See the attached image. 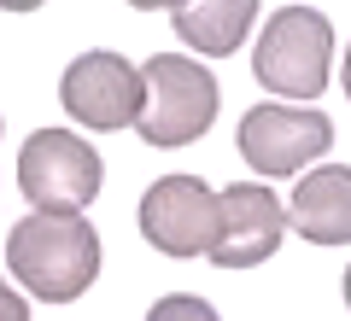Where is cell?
Instances as JSON below:
<instances>
[{
    "instance_id": "ba28073f",
    "label": "cell",
    "mask_w": 351,
    "mask_h": 321,
    "mask_svg": "<svg viewBox=\"0 0 351 321\" xmlns=\"http://www.w3.org/2000/svg\"><path fill=\"white\" fill-rule=\"evenodd\" d=\"M141 234L164 257H199L217 240V193L199 175H158L141 198Z\"/></svg>"
},
{
    "instance_id": "5bb4252c",
    "label": "cell",
    "mask_w": 351,
    "mask_h": 321,
    "mask_svg": "<svg viewBox=\"0 0 351 321\" xmlns=\"http://www.w3.org/2000/svg\"><path fill=\"white\" fill-rule=\"evenodd\" d=\"M346 309H351V269H346Z\"/></svg>"
},
{
    "instance_id": "9c48e42d",
    "label": "cell",
    "mask_w": 351,
    "mask_h": 321,
    "mask_svg": "<svg viewBox=\"0 0 351 321\" xmlns=\"http://www.w3.org/2000/svg\"><path fill=\"white\" fill-rule=\"evenodd\" d=\"M281 210L311 246H351V164H316Z\"/></svg>"
},
{
    "instance_id": "7c38bea8",
    "label": "cell",
    "mask_w": 351,
    "mask_h": 321,
    "mask_svg": "<svg viewBox=\"0 0 351 321\" xmlns=\"http://www.w3.org/2000/svg\"><path fill=\"white\" fill-rule=\"evenodd\" d=\"M0 321H29V304H24V292H12L6 281H0Z\"/></svg>"
},
{
    "instance_id": "5b68a950",
    "label": "cell",
    "mask_w": 351,
    "mask_h": 321,
    "mask_svg": "<svg viewBox=\"0 0 351 321\" xmlns=\"http://www.w3.org/2000/svg\"><path fill=\"white\" fill-rule=\"evenodd\" d=\"M59 105L82 129H135L141 117V64L123 53H82L59 76Z\"/></svg>"
},
{
    "instance_id": "3957f363",
    "label": "cell",
    "mask_w": 351,
    "mask_h": 321,
    "mask_svg": "<svg viewBox=\"0 0 351 321\" xmlns=\"http://www.w3.org/2000/svg\"><path fill=\"white\" fill-rule=\"evenodd\" d=\"M334 59V24L311 6H281L263 18V36L252 47V76L281 99H316L328 88Z\"/></svg>"
},
{
    "instance_id": "8fae6325",
    "label": "cell",
    "mask_w": 351,
    "mask_h": 321,
    "mask_svg": "<svg viewBox=\"0 0 351 321\" xmlns=\"http://www.w3.org/2000/svg\"><path fill=\"white\" fill-rule=\"evenodd\" d=\"M147 321H223L205 298H193V292H170V298H158V304L147 309Z\"/></svg>"
},
{
    "instance_id": "6da1fadb",
    "label": "cell",
    "mask_w": 351,
    "mask_h": 321,
    "mask_svg": "<svg viewBox=\"0 0 351 321\" xmlns=\"http://www.w3.org/2000/svg\"><path fill=\"white\" fill-rule=\"evenodd\" d=\"M6 269L18 274L29 298L41 304H71L100 281V234L88 216H41L29 210L6 234Z\"/></svg>"
},
{
    "instance_id": "7a4b0ae2",
    "label": "cell",
    "mask_w": 351,
    "mask_h": 321,
    "mask_svg": "<svg viewBox=\"0 0 351 321\" xmlns=\"http://www.w3.org/2000/svg\"><path fill=\"white\" fill-rule=\"evenodd\" d=\"M217 76L199 59H182V53H158V59L141 64V117L135 135L147 146H193L205 129L217 123Z\"/></svg>"
},
{
    "instance_id": "52a82bcc",
    "label": "cell",
    "mask_w": 351,
    "mask_h": 321,
    "mask_svg": "<svg viewBox=\"0 0 351 321\" xmlns=\"http://www.w3.org/2000/svg\"><path fill=\"white\" fill-rule=\"evenodd\" d=\"M287 234V210L263 181H234L217 193V240L205 257L217 269H252V263H269L281 251Z\"/></svg>"
},
{
    "instance_id": "8992f818",
    "label": "cell",
    "mask_w": 351,
    "mask_h": 321,
    "mask_svg": "<svg viewBox=\"0 0 351 321\" xmlns=\"http://www.w3.org/2000/svg\"><path fill=\"white\" fill-rule=\"evenodd\" d=\"M334 146V123L304 105H252L240 117V158L258 175H299L311 158Z\"/></svg>"
},
{
    "instance_id": "4fadbf2b",
    "label": "cell",
    "mask_w": 351,
    "mask_h": 321,
    "mask_svg": "<svg viewBox=\"0 0 351 321\" xmlns=\"http://www.w3.org/2000/svg\"><path fill=\"white\" fill-rule=\"evenodd\" d=\"M339 82H346V94H351V47H346V76H339Z\"/></svg>"
},
{
    "instance_id": "277c9868",
    "label": "cell",
    "mask_w": 351,
    "mask_h": 321,
    "mask_svg": "<svg viewBox=\"0 0 351 321\" xmlns=\"http://www.w3.org/2000/svg\"><path fill=\"white\" fill-rule=\"evenodd\" d=\"M18 181H24L29 210H41V216H82L100 198L106 164L71 129H36L24 140V152H18Z\"/></svg>"
},
{
    "instance_id": "30bf717a",
    "label": "cell",
    "mask_w": 351,
    "mask_h": 321,
    "mask_svg": "<svg viewBox=\"0 0 351 321\" xmlns=\"http://www.w3.org/2000/svg\"><path fill=\"white\" fill-rule=\"evenodd\" d=\"M170 18H176V36L193 53L223 59V53H234L246 41L252 18H258V0H182V6H170Z\"/></svg>"
}]
</instances>
